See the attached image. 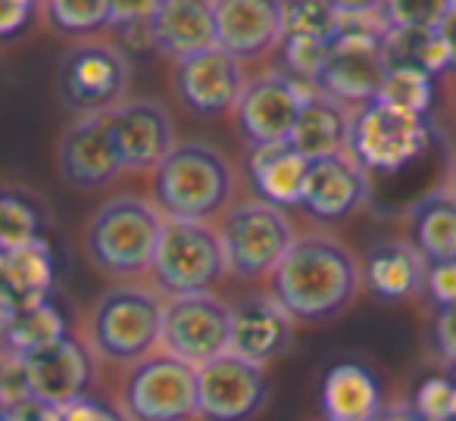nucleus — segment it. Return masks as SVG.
I'll use <instances>...</instances> for the list:
<instances>
[{
	"label": "nucleus",
	"instance_id": "nucleus-41",
	"mask_svg": "<svg viewBox=\"0 0 456 421\" xmlns=\"http://www.w3.org/2000/svg\"><path fill=\"white\" fill-rule=\"evenodd\" d=\"M441 32H444V38H447L450 51H453V60H456V4H450V13H447V20H444Z\"/></svg>",
	"mask_w": 456,
	"mask_h": 421
},
{
	"label": "nucleus",
	"instance_id": "nucleus-16",
	"mask_svg": "<svg viewBox=\"0 0 456 421\" xmlns=\"http://www.w3.org/2000/svg\"><path fill=\"white\" fill-rule=\"evenodd\" d=\"M110 125L126 172H153L178 144L172 134L169 109L147 97L122 101L116 109H110Z\"/></svg>",
	"mask_w": 456,
	"mask_h": 421
},
{
	"label": "nucleus",
	"instance_id": "nucleus-25",
	"mask_svg": "<svg viewBox=\"0 0 456 421\" xmlns=\"http://www.w3.org/2000/svg\"><path fill=\"white\" fill-rule=\"evenodd\" d=\"M406 240L428 265L456 263V197L447 188L428 190L406 213Z\"/></svg>",
	"mask_w": 456,
	"mask_h": 421
},
{
	"label": "nucleus",
	"instance_id": "nucleus-21",
	"mask_svg": "<svg viewBox=\"0 0 456 421\" xmlns=\"http://www.w3.org/2000/svg\"><path fill=\"white\" fill-rule=\"evenodd\" d=\"M151 47L169 60H184L216 47L213 28V4H194V0H163L157 4L147 20Z\"/></svg>",
	"mask_w": 456,
	"mask_h": 421
},
{
	"label": "nucleus",
	"instance_id": "nucleus-34",
	"mask_svg": "<svg viewBox=\"0 0 456 421\" xmlns=\"http://www.w3.org/2000/svg\"><path fill=\"white\" fill-rule=\"evenodd\" d=\"M412 409L425 421H453L456 418V377H425L412 393Z\"/></svg>",
	"mask_w": 456,
	"mask_h": 421
},
{
	"label": "nucleus",
	"instance_id": "nucleus-42",
	"mask_svg": "<svg viewBox=\"0 0 456 421\" xmlns=\"http://www.w3.org/2000/svg\"><path fill=\"white\" fill-rule=\"evenodd\" d=\"M447 190L456 197V159H453V169H450V184H447Z\"/></svg>",
	"mask_w": 456,
	"mask_h": 421
},
{
	"label": "nucleus",
	"instance_id": "nucleus-33",
	"mask_svg": "<svg viewBox=\"0 0 456 421\" xmlns=\"http://www.w3.org/2000/svg\"><path fill=\"white\" fill-rule=\"evenodd\" d=\"M279 53L285 76L316 85L325 69V60H329V45L319 38H304V35H285L279 41Z\"/></svg>",
	"mask_w": 456,
	"mask_h": 421
},
{
	"label": "nucleus",
	"instance_id": "nucleus-2",
	"mask_svg": "<svg viewBox=\"0 0 456 421\" xmlns=\"http://www.w3.org/2000/svg\"><path fill=\"white\" fill-rule=\"evenodd\" d=\"M235 169L207 141H178L151 172V203L166 222H209L232 206Z\"/></svg>",
	"mask_w": 456,
	"mask_h": 421
},
{
	"label": "nucleus",
	"instance_id": "nucleus-3",
	"mask_svg": "<svg viewBox=\"0 0 456 421\" xmlns=\"http://www.w3.org/2000/svg\"><path fill=\"white\" fill-rule=\"evenodd\" d=\"M163 225L166 219L147 197L113 194L85 222L82 250L101 275L128 281L151 271Z\"/></svg>",
	"mask_w": 456,
	"mask_h": 421
},
{
	"label": "nucleus",
	"instance_id": "nucleus-38",
	"mask_svg": "<svg viewBox=\"0 0 456 421\" xmlns=\"http://www.w3.org/2000/svg\"><path fill=\"white\" fill-rule=\"evenodd\" d=\"M32 13L35 4H28V0H4L0 4V41L22 32L28 26V20H32Z\"/></svg>",
	"mask_w": 456,
	"mask_h": 421
},
{
	"label": "nucleus",
	"instance_id": "nucleus-39",
	"mask_svg": "<svg viewBox=\"0 0 456 421\" xmlns=\"http://www.w3.org/2000/svg\"><path fill=\"white\" fill-rule=\"evenodd\" d=\"M0 421H60V415L53 406H45V402H38V400H28V402H22V406L0 409Z\"/></svg>",
	"mask_w": 456,
	"mask_h": 421
},
{
	"label": "nucleus",
	"instance_id": "nucleus-6",
	"mask_svg": "<svg viewBox=\"0 0 456 421\" xmlns=\"http://www.w3.org/2000/svg\"><path fill=\"white\" fill-rule=\"evenodd\" d=\"M219 240L228 275L269 278L294 244V225L285 209L260 200H238L219 215Z\"/></svg>",
	"mask_w": 456,
	"mask_h": 421
},
{
	"label": "nucleus",
	"instance_id": "nucleus-35",
	"mask_svg": "<svg viewBox=\"0 0 456 421\" xmlns=\"http://www.w3.org/2000/svg\"><path fill=\"white\" fill-rule=\"evenodd\" d=\"M57 415L60 421H132L119 402H110L97 393L78 396V400L66 402V406L57 409Z\"/></svg>",
	"mask_w": 456,
	"mask_h": 421
},
{
	"label": "nucleus",
	"instance_id": "nucleus-32",
	"mask_svg": "<svg viewBox=\"0 0 456 421\" xmlns=\"http://www.w3.org/2000/svg\"><path fill=\"white\" fill-rule=\"evenodd\" d=\"M338 26H341L338 4H281V38L304 35L329 45L338 35Z\"/></svg>",
	"mask_w": 456,
	"mask_h": 421
},
{
	"label": "nucleus",
	"instance_id": "nucleus-1",
	"mask_svg": "<svg viewBox=\"0 0 456 421\" xmlns=\"http://www.w3.org/2000/svg\"><path fill=\"white\" fill-rule=\"evenodd\" d=\"M362 287V265L341 238L329 231L297 234L269 275V294L297 325H319L341 315Z\"/></svg>",
	"mask_w": 456,
	"mask_h": 421
},
{
	"label": "nucleus",
	"instance_id": "nucleus-15",
	"mask_svg": "<svg viewBox=\"0 0 456 421\" xmlns=\"http://www.w3.org/2000/svg\"><path fill=\"white\" fill-rule=\"evenodd\" d=\"M244 85H248L244 63L228 57L219 47L175 60V72H172V91L178 103L194 116L232 113Z\"/></svg>",
	"mask_w": 456,
	"mask_h": 421
},
{
	"label": "nucleus",
	"instance_id": "nucleus-8",
	"mask_svg": "<svg viewBox=\"0 0 456 421\" xmlns=\"http://www.w3.org/2000/svg\"><path fill=\"white\" fill-rule=\"evenodd\" d=\"M128 57L119 45L103 38L78 41L57 69V97L69 113H110L126 101Z\"/></svg>",
	"mask_w": 456,
	"mask_h": 421
},
{
	"label": "nucleus",
	"instance_id": "nucleus-28",
	"mask_svg": "<svg viewBox=\"0 0 456 421\" xmlns=\"http://www.w3.org/2000/svg\"><path fill=\"white\" fill-rule=\"evenodd\" d=\"M60 337H66V321L51 303H41V306L13 315L10 325L4 328V346H7V356L13 359L28 356V352L41 350Z\"/></svg>",
	"mask_w": 456,
	"mask_h": 421
},
{
	"label": "nucleus",
	"instance_id": "nucleus-14",
	"mask_svg": "<svg viewBox=\"0 0 456 421\" xmlns=\"http://www.w3.org/2000/svg\"><path fill=\"white\" fill-rule=\"evenodd\" d=\"M20 362L26 371L28 393L45 406L60 409L78 396H88L94 387V350L72 334L28 352Z\"/></svg>",
	"mask_w": 456,
	"mask_h": 421
},
{
	"label": "nucleus",
	"instance_id": "nucleus-10",
	"mask_svg": "<svg viewBox=\"0 0 456 421\" xmlns=\"http://www.w3.org/2000/svg\"><path fill=\"white\" fill-rule=\"evenodd\" d=\"M316 94H319L316 85L297 82V78L285 76L281 69L248 78L235 109H232L235 113L238 134H241L250 150L288 144V138L294 132V122L300 116V107Z\"/></svg>",
	"mask_w": 456,
	"mask_h": 421
},
{
	"label": "nucleus",
	"instance_id": "nucleus-40",
	"mask_svg": "<svg viewBox=\"0 0 456 421\" xmlns=\"http://www.w3.org/2000/svg\"><path fill=\"white\" fill-rule=\"evenodd\" d=\"M372 421H425L410 402H385Z\"/></svg>",
	"mask_w": 456,
	"mask_h": 421
},
{
	"label": "nucleus",
	"instance_id": "nucleus-22",
	"mask_svg": "<svg viewBox=\"0 0 456 421\" xmlns=\"http://www.w3.org/2000/svg\"><path fill=\"white\" fill-rule=\"evenodd\" d=\"M381 406V384L369 365L344 359L325 371L319 390V409L325 421H372Z\"/></svg>",
	"mask_w": 456,
	"mask_h": 421
},
{
	"label": "nucleus",
	"instance_id": "nucleus-36",
	"mask_svg": "<svg viewBox=\"0 0 456 421\" xmlns=\"http://www.w3.org/2000/svg\"><path fill=\"white\" fill-rule=\"evenodd\" d=\"M431 350L447 368L456 371V306H444L431 321Z\"/></svg>",
	"mask_w": 456,
	"mask_h": 421
},
{
	"label": "nucleus",
	"instance_id": "nucleus-27",
	"mask_svg": "<svg viewBox=\"0 0 456 421\" xmlns=\"http://www.w3.org/2000/svg\"><path fill=\"white\" fill-rule=\"evenodd\" d=\"M385 63L387 69L400 66L435 78L456 66V60L441 28H397L385 38Z\"/></svg>",
	"mask_w": 456,
	"mask_h": 421
},
{
	"label": "nucleus",
	"instance_id": "nucleus-12",
	"mask_svg": "<svg viewBox=\"0 0 456 421\" xmlns=\"http://www.w3.org/2000/svg\"><path fill=\"white\" fill-rule=\"evenodd\" d=\"M269 400V375L235 352L197 368V421H250Z\"/></svg>",
	"mask_w": 456,
	"mask_h": 421
},
{
	"label": "nucleus",
	"instance_id": "nucleus-17",
	"mask_svg": "<svg viewBox=\"0 0 456 421\" xmlns=\"http://www.w3.org/2000/svg\"><path fill=\"white\" fill-rule=\"evenodd\" d=\"M297 321L273 300V294L244 296L232 306V346L228 352L266 368L294 344Z\"/></svg>",
	"mask_w": 456,
	"mask_h": 421
},
{
	"label": "nucleus",
	"instance_id": "nucleus-31",
	"mask_svg": "<svg viewBox=\"0 0 456 421\" xmlns=\"http://www.w3.org/2000/svg\"><path fill=\"white\" fill-rule=\"evenodd\" d=\"M41 240V215L20 194H0V256Z\"/></svg>",
	"mask_w": 456,
	"mask_h": 421
},
{
	"label": "nucleus",
	"instance_id": "nucleus-37",
	"mask_svg": "<svg viewBox=\"0 0 456 421\" xmlns=\"http://www.w3.org/2000/svg\"><path fill=\"white\" fill-rule=\"evenodd\" d=\"M425 294H428V300L435 303V309L456 306V263L428 265Z\"/></svg>",
	"mask_w": 456,
	"mask_h": 421
},
{
	"label": "nucleus",
	"instance_id": "nucleus-30",
	"mask_svg": "<svg viewBox=\"0 0 456 421\" xmlns=\"http://www.w3.org/2000/svg\"><path fill=\"white\" fill-rule=\"evenodd\" d=\"M375 101L406 109V113L428 116L431 103H435V78L425 76V72L394 66V69L385 72V82H381V91Z\"/></svg>",
	"mask_w": 456,
	"mask_h": 421
},
{
	"label": "nucleus",
	"instance_id": "nucleus-4",
	"mask_svg": "<svg viewBox=\"0 0 456 421\" xmlns=\"http://www.w3.org/2000/svg\"><path fill=\"white\" fill-rule=\"evenodd\" d=\"M166 296L157 287L119 281L107 287L85 321V344L97 359L134 365L159 350Z\"/></svg>",
	"mask_w": 456,
	"mask_h": 421
},
{
	"label": "nucleus",
	"instance_id": "nucleus-24",
	"mask_svg": "<svg viewBox=\"0 0 456 421\" xmlns=\"http://www.w3.org/2000/svg\"><path fill=\"white\" fill-rule=\"evenodd\" d=\"M350 119H354V109L331 101V97H325L322 91H319L316 97H310V101L300 107V116H297V122H294V132H291V138H288V144H291L306 163L347 153Z\"/></svg>",
	"mask_w": 456,
	"mask_h": 421
},
{
	"label": "nucleus",
	"instance_id": "nucleus-9",
	"mask_svg": "<svg viewBox=\"0 0 456 421\" xmlns=\"http://www.w3.org/2000/svg\"><path fill=\"white\" fill-rule=\"evenodd\" d=\"M119 406L132 421L197 418V368L163 350L151 352L128 365Z\"/></svg>",
	"mask_w": 456,
	"mask_h": 421
},
{
	"label": "nucleus",
	"instance_id": "nucleus-5",
	"mask_svg": "<svg viewBox=\"0 0 456 421\" xmlns=\"http://www.w3.org/2000/svg\"><path fill=\"white\" fill-rule=\"evenodd\" d=\"M431 144V125L425 116L372 101L354 109L347 138V157L366 175H397L412 166Z\"/></svg>",
	"mask_w": 456,
	"mask_h": 421
},
{
	"label": "nucleus",
	"instance_id": "nucleus-26",
	"mask_svg": "<svg viewBox=\"0 0 456 421\" xmlns=\"http://www.w3.org/2000/svg\"><path fill=\"white\" fill-rule=\"evenodd\" d=\"M306 163L291 144H273V147H256L248 157V172L254 182L260 200L273 203V206H300V194L306 184Z\"/></svg>",
	"mask_w": 456,
	"mask_h": 421
},
{
	"label": "nucleus",
	"instance_id": "nucleus-20",
	"mask_svg": "<svg viewBox=\"0 0 456 421\" xmlns=\"http://www.w3.org/2000/svg\"><path fill=\"white\" fill-rule=\"evenodd\" d=\"M360 265H362V284H366L375 300L403 303L425 294L428 263L419 256L416 247L406 238H391L372 244Z\"/></svg>",
	"mask_w": 456,
	"mask_h": 421
},
{
	"label": "nucleus",
	"instance_id": "nucleus-7",
	"mask_svg": "<svg viewBox=\"0 0 456 421\" xmlns=\"http://www.w3.org/2000/svg\"><path fill=\"white\" fill-rule=\"evenodd\" d=\"M222 275H228V265L216 225H209V222H166L151 265L153 287L166 300L209 294V287Z\"/></svg>",
	"mask_w": 456,
	"mask_h": 421
},
{
	"label": "nucleus",
	"instance_id": "nucleus-43",
	"mask_svg": "<svg viewBox=\"0 0 456 421\" xmlns=\"http://www.w3.org/2000/svg\"><path fill=\"white\" fill-rule=\"evenodd\" d=\"M453 421H456V418H453Z\"/></svg>",
	"mask_w": 456,
	"mask_h": 421
},
{
	"label": "nucleus",
	"instance_id": "nucleus-11",
	"mask_svg": "<svg viewBox=\"0 0 456 421\" xmlns=\"http://www.w3.org/2000/svg\"><path fill=\"white\" fill-rule=\"evenodd\" d=\"M232 346V306L216 294L166 300L159 350L188 362L191 368L213 362Z\"/></svg>",
	"mask_w": 456,
	"mask_h": 421
},
{
	"label": "nucleus",
	"instance_id": "nucleus-19",
	"mask_svg": "<svg viewBox=\"0 0 456 421\" xmlns=\"http://www.w3.org/2000/svg\"><path fill=\"white\" fill-rule=\"evenodd\" d=\"M369 197V175L347 157H325L310 163L306 184L300 194V209L319 222H344L366 203Z\"/></svg>",
	"mask_w": 456,
	"mask_h": 421
},
{
	"label": "nucleus",
	"instance_id": "nucleus-29",
	"mask_svg": "<svg viewBox=\"0 0 456 421\" xmlns=\"http://www.w3.org/2000/svg\"><path fill=\"white\" fill-rule=\"evenodd\" d=\"M45 20L63 38L91 41L113 26V0H53L45 7Z\"/></svg>",
	"mask_w": 456,
	"mask_h": 421
},
{
	"label": "nucleus",
	"instance_id": "nucleus-18",
	"mask_svg": "<svg viewBox=\"0 0 456 421\" xmlns=\"http://www.w3.org/2000/svg\"><path fill=\"white\" fill-rule=\"evenodd\" d=\"M216 47L235 60H254L279 47L281 4L266 0H225L213 4Z\"/></svg>",
	"mask_w": 456,
	"mask_h": 421
},
{
	"label": "nucleus",
	"instance_id": "nucleus-13",
	"mask_svg": "<svg viewBox=\"0 0 456 421\" xmlns=\"http://www.w3.org/2000/svg\"><path fill=\"white\" fill-rule=\"evenodd\" d=\"M57 172L69 188L94 194L122 175L110 113L72 116L57 141Z\"/></svg>",
	"mask_w": 456,
	"mask_h": 421
},
{
	"label": "nucleus",
	"instance_id": "nucleus-23",
	"mask_svg": "<svg viewBox=\"0 0 456 421\" xmlns=\"http://www.w3.org/2000/svg\"><path fill=\"white\" fill-rule=\"evenodd\" d=\"M53 284V256L45 238L26 250L0 256V306L13 315L47 303Z\"/></svg>",
	"mask_w": 456,
	"mask_h": 421
}]
</instances>
